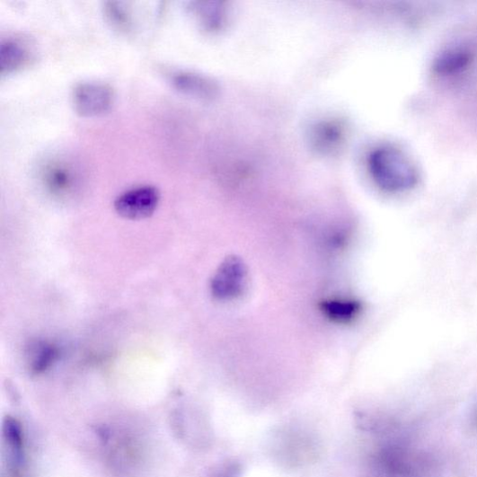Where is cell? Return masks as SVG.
<instances>
[{
    "instance_id": "cell-1",
    "label": "cell",
    "mask_w": 477,
    "mask_h": 477,
    "mask_svg": "<svg viewBox=\"0 0 477 477\" xmlns=\"http://www.w3.org/2000/svg\"><path fill=\"white\" fill-rule=\"evenodd\" d=\"M368 170L376 186L391 193L415 188L419 173L408 156L392 146L375 148L368 158Z\"/></svg>"
},
{
    "instance_id": "cell-2",
    "label": "cell",
    "mask_w": 477,
    "mask_h": 477,
    "mask_svg": "<svg viewBox=\"0 0 477 477\" xmlns=\"http://www.w3.org/2000/svg\"><path fill=\"white\" fill-rule=\"evenodd\" d=\"M4 477H30V462L26 434L22 423L7 416L3 423Z\"/></svg>"
},
{
    "instance_id": "cell-3",
    "label": "cell",
    "mask_w": 477,
    "mask_h": 477,
    "mask_svg": "<svg viewBox=\"0 0 477 477\" xmlns=\"http://www.w3.org/2000/svg\"><path fill=\"white\" fill-rule=\"evenodd\" d=\"M248 284V270L243 261L236 256L225 258L218 266L210 283L213 296L221 301L240 297Z\"/></svg>"
},
{
    "instance_id": "cell-4",
    "label": "cell",
    "mask_w": 477,
    "mask_h": 477,
    "mask_svg": "<svg viewBox=\"0 0 477 477\" xmlns=\"http://www.w3.org/2000/svg\"><path fill=\"white\" fill-rule=\"evenodd\" d=\"M160 199V191L155 187H137L119 195L115 200L114 208L123 218L141 220L155 214Z\"/></svg>"
},
{
    "instance_id": "cell-5",
    "label": "cell",
    "mask_w": 477,
    "mask_h": 477,
    "mask_svg": "<svg viewBox=\"0 0 477 477\" xmlns=\"http://www.w3.org/2000/svg\"><path fill=\"white\" fill-rule=\"evenodd\" d=\"M75 110L83 117H96L108 112L114 102L110 86L102 83H84L73 91Z\"/></svg>"
},
{
    "instance_id": "cell-6",
    "label": "cell",
    "mask_w": 477,
    "mask_h": 477,
    "mask_svg": "<svg viewBox=\"0 0 477 477\" xmlns=\"http://www.w3.org/2000/svg\"><path fill=\"white\" fill-rule=\"evenodd\" d=\"M171 83L179 92L199 100H212L218 93V86L213 80L192 72L173 73Z\"/></svg>"
},
{
    "instance_id": "cell-7",
    "label": "cell",
    "mask_w": 477,
    "mask_h": 477,
    "mask_svg": "<svg viewBox=\"0 0 477 477\" xmlns=\"http://www.w3.org/2000/svg\"><path fill=\"white\" fill-rule=\"evenodd\" d=\"M31 57L26 42L18 39H8L0 48V73L11 74L26 66Z\"/></svg>"
},
{
    "instance_id": "cell-8",
    "label": "cell",
    "mask_w": 477,
    "mask_h": 477,
    "mask_svg": "<svg viewBox=\"0 0 477 477\" xmlns=\"http://www.w3.org/2000/svg\"><path fill=\"white\" fill-rule=\"evenodd\" d=\"M199 414H190L183 411L171 414L172 431L183 441L196 443L203 439L205 423Z\"/></svg>"
},
{
    "instance_id": "cell-9",
    "label": "cell",
    "mask_w": 477,
    "mask_h": 477,
    "mask_svg": "<svg viewBox=\"0 0 477 477\" xmlns=\"http://www.w3.org/2000/svg\"><path fill=\"white\" fill-rule=\"evenodd\" d=\"M473 54L465 48L448 49L436 60L434 70L441 76H454L465 70L473 62Z\"/></svg>"
},
{
    "instance_id": "cell-10",
    "label": "cell",
    "mask_w": 477,
    "mask_h": 477,
    "mask_svg": "<svg viewBox=\"0 0 477 477\" xmlns=\"http://www.w3.org/2000/svg\"><path fill=\"white\" fill-rule=\"evenodd\" d=\"M107 439L110 446L112 462L119 469L128 471L138 463L139 449L134 439L125 435L116 436L112 437V441Z\"/></svg>"
},
{
    "instance_id": "cell-11",
    "label": "cell",
    "mask_w": 477,
    "mask_h": 477,
    "mask_svg": "<svg viewBox=\"0 0 477 477\" xmlns=\"http://www.w3.org/2000/svg\"><path fill=\"white\" fill-rule=\"evenodd\" d=\"M322 314L336 322H349L356 319L362 311V305L355 299H325L320 305Z\"/></svg>"
},
{
    "instance_id": "cell-12",
    "label": "cell",
    "mask_w": 477,
    "mask_h": 477,
    "mask_svg": "<svg viewBox=\"0 0 477 477\" xmlns=\"http://www.w3.org/2000/svg\"><path fill=\"white\" fill-rule=\"evenodd\" d=\"M74 170L66 163H49L44 170V180L49 190L62 194L71 190L75 182Z\"/></svg>"
},
{
    "instance_id": "cell-13",
    "label": "cell",
    "mask_w": 477,
    "mask_h": 477,
    "mask_svg": "<svg viewBox=\"0 0 477 477\" xmlns=\"http://www.w3.org/2000/svg\"><path fill=\"white\" fill-rule=\"evenodd\" d=\"M342 130L335 123H322L313 132V142L322 153H331L342 141Z\"/></svg>"
},
{
    "instance_id": "cell-14",
    "label": "cell",
    "mask_w": 477,
    "mask_h": 477,
    "mask_svg": "<svg viewBox=\"0 0 477 477\" xmlns=\"http://www.w3.org/2000/svg\"><path fill=\"white\" fill-rule=\"evenodd\" d=\"M57 358L58 349L53 344L47 342L35 343L31 349V370L34 374H41L51 367Z\"/></svg>"
},
{
    "instance_id": "cell-15",
    "label": "cell",
    "mask_w": 477,
    "mask_h": 477,
    "mask_svg": "<svg viewBox=\"0 0 477 477\" xmlns=\"http://www.w3.org/2000/svg\"><path fill=\"white\" fill-rule=\"evenodd\" d=\"M105 14L118 31L128 32L132 28V16L130 10L123 3H107L105 5Z\"/></svg>"
},
{
    "instance_id": "cell-16",
    "label": "cell",
    "mask_w": 477,
    "mask_h": 477,
    "mask_svg": "<svg viewBox=\"0 0 477 477\" xmlns=\"http://www.w3.org/2000/svg\"><path fill=\"white\" fill-rule=\"evenodd\" d=\"M193 12L199 17L200 23H203L208 30H216L219 26V10L214 4L199 3L195 4Z\"/></svg>"
},
{
    "instance_id": "cell-17",
    "label": "cell",
    "mask_w": 477,
    "mask_h": 477,
    "mask_svg": "<svg viewBox=\"0 0 477 477\" xmlns=\"http://www.w3.org/2000/svg\"><path fill=\"white\" fill-rule=\"evenodd\" d=\"M241 468L236 464L224 466L214 477H240Z\"/></svg>"
}]
</instances>
